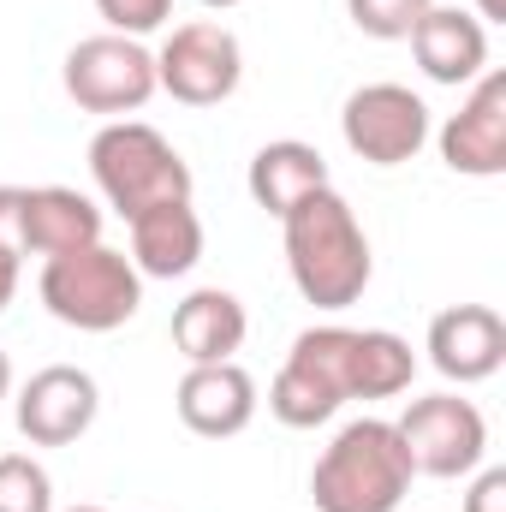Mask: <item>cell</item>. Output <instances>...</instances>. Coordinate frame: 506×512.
I'll return each instance as SVG.
<instances>
[{
  "label": "cell",
  "mask_w": 506,
  "mask_h": 512,
  "mask_svg": "<svg viewBox=\"0 0 506 512\" xmlns=\"http://www.w3.org/2000/svg\"><path fill=\"white\" fill-rule=\"evenodd\" d=\"M423 78L429 84H477L489 72V24L477 12H459V6H429L417 18V30L405 36Z\"/></svg>",
  "instance_id": "obj_14"
},
{
  "label": "cell",
  "mask_w": 506,
  "mask_h": 512,
  "mask_svg": "<svg viewBox=\"0 0 506 512\" xmlns=\"http://www.w3.org/2000/svg\"><path fill=\"white\" fill-rule=\"evenodd\" d=\"M477 18L483 24H506V0H477Z\"/></svg>",
  "instance_id": "obj_25"
},
{
  "label": "cell",
  "mask_w": 506,
  "mask_h": 512,
  "mask_svg": "<svg viewBox=\"0 0 506 512\" xmlns=\"http://www.w3.org/2000/svg\"><path fill=\"white\" fill-rule=\"evenodd\" d=\"M0 239H12L24 251V239H18V185H0Z\"/></svg>",
  "instance_id": "obj_24"
},
{
  "label": "cell",
  "mask_w": 506,
  "mask_h": 512,
  "mask_svg": "<svg viewBox=\"0 0 506 512\" xmlns=\"http://www.w3.org/2000/svg\"><path fill=\"white\" fill-rule=\"evenodd\" d=\"M465 512H506V471L501 465L477 471V483H471V495H465Z\"/></svg>",
  "instance_id": "obj_22"
},
{
  "label": "cell",
  "mask_w": 506,
  "mask_h": 512,
  "mask_svg": "<svg viewBox=\"0 0 506 512\" xmlns=\"http://www.w3.org/2000/svg\"><path fill=\"white\" fill-rule=\"evenodd\" d=\"M239 78H245V48L215 18L179 24L155 54V90H167L185 108H221L239 90Z\"/></svg>",
  "instance_id": "obj_7"
},
{
  "label": "cell",
  "mask_w": 506,
  "mask_h": 512,
  "mask_svg": "<svg viewBox=\"0 0 506 512\" xmlns=\"http://www.w3.org/2000/svg\"><path fill=\"white\" fill-rule=\"evenodd\" d=\"M60 84H66V96H72L84 114L120 120V114H137V108L155 96V54H149L137 36L102 30V36H84V42L66 54Z\"/></svg>",
  "instance_id": "obj_6"
},
{
  "label": "cell",
  "mask_w": 506,
  "mask_h": 512,
  "mask_svg": "<svg viewBox=\"0 0 506 512\" xmlns=\"http://www.w3.org/2000/svg\"><path fill=\"white\" fill-rule=\"evenodd\" d=\"M18 262H24V251H18L12 239H0V310H6L12 292H18Z\"/></svg>",
  "instance_id": "obj_23"
},
{
  "label": "cell",
  "mask_w": 506,
  "mask_h": 512,
  "mask_svg": "<svg viewBox=\"0 0 506 512\" xmlns=\"http://www.w3.org/2000/svg\"><path fill=\"white\" fill-rule=\"evenodd\" d=\"M245 185H251L256 209H268V215L280 221L292 203H304L310 191H322V185H328V161H322V149H316V143L274 137V143H262V149L251 155Z\"/></svg>",
  "instance_id": "obj_18"
},
{
  "label": "cell",
  "mask_w": 506,
  "mask_h": 512,
  "mask_svg": "<svg viewBox=\"0 0 506 512\" xmlns=\"http://www.w3.org/2000/svg\"><path fill=\"white\" fill-rule=\"evenodd\" d=\"M96 12L108 18L114 36H149L173 18V0H96Z\"/></svg>",
  "instance_id": "obj_21"
},
{
  "label": "cell",
  "mask_w": 506,
  "mask_h": 512,
  "mask_svg": "<svg viewBox=\"0 0 506 512\" xmlns=\"http://www.w3.org/2000/svg\"><path fill=\"white\" fill-rule=\"evenodd\" d=\"M340 131H346V149L358 161H370V167H405L429 143V108L405 84H364V90L346 96Z\"/></svg>",
  "instance_id": "obj_9"
},
{
  "label": "cell",
  "mask_w": 506,
  "mask_h": 512,
  "mask_svg": "<svg viewBox=\"0 0 506 512\" xmlns=\"http://www.w3.org/2000/svg\"><path fill=\"white\" fill-rule=\"evenodd\" d=\"M411 453L387 417H352L310 471L316 512H399L411 495Z\"/></svg>",
  "instance_id": "obj_3"
},
{
  "label": "cell",
  "mask_w": 506,
  "mask_h": 512,
  "mask_svg": "<svg viewBox=\"0 0 506 512\" xmlns=\"http://www.w3.org/2000/svg\"><path fill=\"white\" fill-rule=\"evenodd\" d=\"M36 292H42L54 322L78 328V334H114L143 304V274L114 245H84V251L48 256Z\"/></svg>",
  "instance_id": "obj_5"
},
{
  "label": "cell",
  "mask_w": 506,
  "mask_h": 512,
  "mask_svg": "<svg viewBox=\"0 0 506 512\" xmlns=\"http://www.w3.org/2000/svg\"><path fill=\"white\" fill-rule=\"evenodd\" d=\"M280 233H286V268H292V286L304 292V304L352 310L364 298V286L376 274V256H370V239H364L352 203L334 185L292 203L280 215Z\"/></svg>",
  "instance_id": "obj_2"
},
{
  "label": "cell",
  "mask_w": 506,
  "mask_h": 512,
  "mask_svg": "<svg viewBox=\"0 0 506 512\" xmlns=\"http://www.w3.org/2000/svg\"><path fill=\"white\" fill-rule=\"evenodd\" d=\"M102 411V387L78 364H48L18 387V435L30 447H72Z\"/></svg>",
  "instance_id": "obj_10"
},
{
  "label": "cell",
  "mask_w": 506,
  "mask_h": 512,
  "mask_svg": "<svg viewBox=\"0 0 506 512\" xmlns=\"http://www.w3.org/2000/svg\"><path fill=\"white\" fill-rule=\"evenodd\" d=\"M90 173L114 215L137 221L155 203H191V167L185 155L143 120H108L90 137Z\"/></svg>",
  "instance_id": "obj_4"
},
{
  "label": "cell",
  "mask_w": 506,
  "mask_h": 512,
  "mask_svg": "<svg viewBox=\"0 0 506 512\" xmlns=\"http://www.w3.org/2000/svg\"><path fill=\"white\" fill-rule=\"evenodd\" d=\"M393 429H399V441H405L417 477L453 483V477H471V471L483 465V453H489V423H483V411H477L471 399H459V393L411 399Z\"/></svg>",
  "instance_id": "obj_8"
},
{
  "label": "cell",
  "mask_w": 506,
  "mask_h": 512,
  "mask_svg": "<svg viewBox=\"0 0 506 512\" xmlns=\"http://www.w3.org/2000/svg\"><path fill=\"white\" fill-rule=\"evenodd\" d=\"M131 227V268L143 280H179L203 262V221L191 203H155Z\"/></svg>",
  "instance_id": "obj_16"
},
{
  "label": "cell",
  "mask_w": 506,
  "mask_h": 512,
  "mask_svg": "<svg viewBox=\"0 0 506 512\" xmlns=\"http://www.w3.org/2000/svg\"><path fill=\"white\" fill-rule=\"evenodd\" d=\"M429 6H435V0H346L352 24H358L364 36H376V42H405Z\"/></svg>",
  "instance_id": "obj_20"
},
{
  "label": "cell",
  "mask_w": 506,
  "mask_h": 512,
  "mask_svg": "<svg viewBox=\"0 0 506 512\" xmlns=\"http://www.w3.org/2000/svg\"><path fill=\"white\" fill-rule=\"evenodd\" d=\"M417 376L411 346L393 328H304L268 387V411L286 429L328 423L346 399H393Z\"/></svg>",
  "instance_id": "obj_1"
},
{
  "label": "cell",
  "mask_w": 506,
  "mask_h": 512,
  "mask_svg": "<svg viewBox=\"0 0 506 512\" xmlns=\"http://www.w3.org/2000/svg\"><path fill=\"white\" fill-rule=\"evenodd\" d=\"M441 161L465 179L506 173V72H483L471 84L465 108L441 126Z\"/></svg>",
  "instance_id": "obj_11"
},
{
  "label": "cell",
  "mask_w": 506,
  "mask_h": 512,
  "mask_svg": "<svg viewBox=\"0 0 506 512\" xmlns=\"http://www.w3.org/2000/svg\"><path fill=\"white\" fill-rule=\"evenodd\" d=\"M72 512H102V507H72Z\"/></svg>",
  "instance_id": "obj_28"
},
{
  "label": "cell",
  "mask_w": 506,
  "mask_h": 512,
  "mask_svg": "<svg viewBox=\"0 0 506 512\" xmlns=\"http://www.w3.org/2000/svg\"><path fill=\"white\" fill-rule=\"evenodd\" d=\"M245 334H251V316L227 286H197L173 310V346L185 352V364H227L245 346Z\"/></svg>",
  "instance_id": "obj_17"
},
{
  "label": "cell",
  "mask_w": 506,
  "mask_h": 512,
  "mask_svg": "<svg viewBox=\"0 0 506 512\" xmlns=\"http://www.w3.org/2000/svg\"><path fill=\"white\" fill-rule=\"evenodd\" d=\"M197 6H209V12H227V6H239V0H197Z\"/></svg>",
  "instance_id": "obj_27"
},
{
  "label": "cell",
  "mask_w": 506,
  "mask_h": 512,
  "mask_svg": "<svg viewBox=\"0 0 506 512\" xmlns=\"http://www.w3.org/2000/svg\"><path fill=\"white\" fill-rule=\"evenodd\" d=\"M18 239L24 256H66L102 245V209L72 185H18Z\"/></svg>",
  "instance_id": "obj_15"
},
{
  "label": "cell",
  "mask_w": 506,
  "mask_h": 512,
  "mask_svg": "<svg viewBox=\"0 0 506 512\" xmlns=\"http://www.w3.org/2000/svg\"><path fill=\"white\" fill-rule=\"evenodd\" d=\"M179 423L203 441H227V435H245L256 417V382L251 370H239L233 358L227 364H191L179 376Z\"/></svg>",
  "instance_id": "obj_13"
},
{
  "label": "cell",
  "mask_w": 506,
  "mask_h": 512,
  "mask_svg": "<svg viewBox=\"0 0 506 512\" xmlns=\"http://www.w3.org/2000/svg\"><path fill=\"white\" fill-rule=\"evenodd\" d=\"M0 512H54V477L30 453H0Z\"/></svg>",
  "instance_id": "obj_19"
},
{
  "label": "cell",
  "mask_w": 506,
  "mask_h": 512,
  "mask_svg": "<svg viewBox=\"0 0 506 512\" xmlns=\"http://www.w3.org/2000/svg\"><path fill=\"white\" fill-rule=\"evenodd\" d=\"M6 393H12V358L0 352V399H6Z\"/></svg>",
  "instance_id": "obj_26"
},
{
  "label": "cell",
  "mask_w": 506,
  "mask_h": 512,
  "mask_svg": "<svg viewBox=\"0 0 506 512\" xmlns=\"http://www.w3.org/2000/svg\"><path fill=\"white\" fill-rule=\"evenodd\" d=\"M429 364L447 382H489L506 364V322L489 304H453L429 322Z\"/></svg>",
  "instance_id": "obj_12"
}]
</instances>
